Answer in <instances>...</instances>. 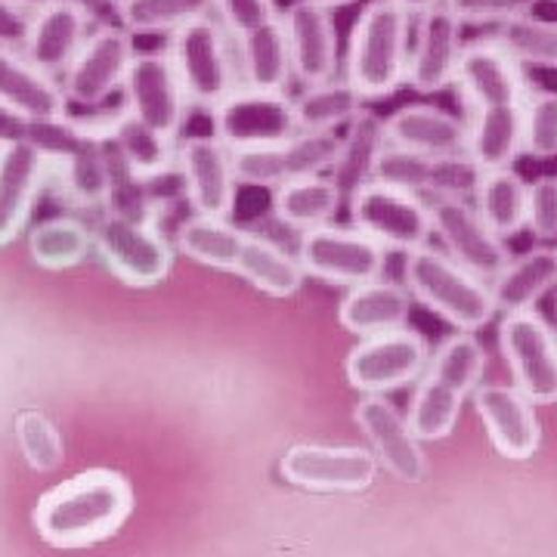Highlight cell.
I'll return each instance as SVG.
<instances>
[{"label":"cell","instance_id":"1","mask_svg":"<svg viewBox=\"0 0 557 557\" xmlns=\"http://www.w3.org/2000/svg\"><path fill=\"white\" fill-rule=\"evenodd\" d=\"M131 515H134L131 483L119 471L94 468L47 490L32 520L47 545L75 552L115 536Z\"/></svg>","mask_w":557,"mask_h":557},{"label":"cell","instance_id":"24","mask_svg":"<svg viewBox=\"0 0 557 557\" xmlns=\"http://www.w3.org/2000/svg\"><path fill=\"white\" fill-rule=\"evenodd\" d=\"M465 121L440 109V106H403L391 119L384 121V139L391 146L409 149L428 159H456L465 156Z\"/></svg>","mask_w":557,"mask_h":557},{"label":"cell","instance_id":"33","mask_svg":"<svg viewBox=\"0 0 557 557\" xmlns=\"http://www.w3.org/2000/svg\"><path fill=\"white\" fill-rule=\"evenodd\" d=\"M245 236H248V230L236 226L230 218L193 214V218H186L177 226L174 248H177L180 255L201 263V267L236 273V260H239Z\"/></svg>","mask_w":557,"mask_h":557},{"label":"cell","instance_id":"42","mask_svg":"<svg viewBox=\"0 0 557 557\" xmlns=\"http://www.w3.org/2000/svg\"><path fill=\"white\" fill-rule=\"evenodd\" d=\"M440 161L443 159H428V156H418V152L384 143V149L375 159V168H372V180L428 199V196H437Z\"/></svg>","mask_w":557,"mask_h":557},{"label":"cell","instance_id":"41","mask_svg":"<svg viewBox=\"0 0 557 557\" xmlns=\"http://www.w3.org/2000/svg\"><path fill=\"white\" fill-rule=\"evenodd\" d=\"M502 50H508L520 65H536V69H557V22L539 20V16H518L511 22H502L493 32Z\"/></svg>","mask_w":557,"mask_h":557},{"label":"cell","instance_id":"53","mask_svg":"<svg viewBox=\"0 0 557 557\" xmlns=\"http://www.w3.org/2000/svg\"><path fill=\"white\" fill-rule=\"evenodd\" d=\"M7 3H13L16 10L28 13V16H35V13H40V10H44V7H50L53 0H7Z\"/></svg>","mask_w":557,"mask_h":557},{"label":"cell","instance_id":"16","mask_svg":"<svg viewBox=\"0 0 557 557\" xmlns=\"http://www.w3.org/2000/svg\"><path fill=\"white\" fill-rule=\"evenodd\" d=\"M278 471L288 483L313 493H362L379 478V458L359 446H292Z\"/></svg>","mask_w":557,"mask_h":557},{"label":"cell","instance_id":"15","mask_svg":"<svg viewBox=\"0 0 557 557\" xmlns=\"http://www.w3.org/2000/svg\"><path fill=\"white\" fill-rule=\"evenodd\" d=\"M121 90H124L127 112H134L164 137H177L183 121L189 115V100H186V90L180 84L177 69L168 57V50L137 53Z\"/></svg>","mask_w":557,"mask_h":557},{"label":"cell","instance_id":"26","mask_svg":"<svg viewBox=\"0 0 557 557\" xmlns=\"http://www.w3.org/2000/svg\"><path fill=\"white\" fill-rule=\"evenodd\" d=\"M409 317H412V295L406 282L384 276L347 288V295L338 304L341 329L357 338H372L403 329L409 325Z\"/></svg>","mask_w":557,"mask_h":557},{"label":"cell","instance_id":"11","mask_svg":"<svg viewBox=\"0 0 557 557\" xmlns=\"http://www.w3.org/2000/svg\"><path fill=\"white\" fill-rule=\"evenodd\" d=\"M341 152V134H310L300 131L285 143L251 146L233 152V168L239 186L276 189L298 177H319L335 168Z\"/></svg>","mask_w":557,"mask_h":557},{"label":"cell","instance_id":"40","mask_svg":"<svg viewBox=\"0 0 557 557\" xmlns=\"http://www.w3.org/2000/svg\"><path fill=\"white\" fill-rule=\"evenodd\" d=\"M214 0H124L121 16L131 35H174L189 22L211 16Z\"/></svg>","mask_w":557,"mask_h":557},{"label":"cell","instance_id":"45","mask_svg":"<svg viewBox=\"0 0 557 557\" xmlns=\"http://www.w3.org/2000/svg\"><path fill=\"white\" fill-rule=\"evenodd\" d=\"M16 440L25 453V461L35 471H53L62 461V437L57 424L40 412H20L16 418Z\"/></svg>","mask_w":557,"mask_h":557},{"label":"cell","instance_id":"6","mask_svg":"<svg viewBox=\"0 0 557 557\" xmlns=\"http://www.w3.org/2000/svg\"><path fill=\"white\" fill-rule=\"evenodd\" d=\"M431 357H434L431 341L416 329L403 325L384 335L359 338L347 354L344 372L350 387L362 397H387L421 381Z\"/></svg>","mask_w":557,"mask_h":557},{"label":"cell","instance_id":"25","mask_svg":"<svg viewBox=\"0 0 557 557\" xmlns=\"http://www.w3.org/2000/svg\"><path fill=\"white\" fill-rule=\"evenodd\" d=\"M87 28L90 20L81 10H75L69 0H53L50 7L32 16L22 53L47 75H65V69L81 53L84 40L90 38Z\"/></svg>","mask_w":557,"mask_h":557},{"label":"cell","instance_id":"35","mask_svg":"<svg viewBox=\"0 0 557 557\" xmlns=\"http://www.w3.org/2000/svg\"><path fill=\"white\" fill-rule=\"evenodd\" d=\"M109 134L115 139L124 161L131 171L143 180H159L161 174L177 168V149L174 139L164 137L161 131L149 127L146 121L137 119L134 112H121L119 119L109 124Z\"/></svg>","mask_w":557,"mask_h":557},{"label":"cell","instance_id":"20","mask_svg":"<svg viewBox=\"0 0 557 557\" xmlns=\"http://www.w3.org/2000/svg\"><path fill=\"white\" fill-rule=\"evenodd\" d=\"M354 418L372 446V456L379 458V465H384V471H391L399 483H421L424 468H428L421 440L409 428V418L403 416L391 399L362 397Z\"/></svg>","mask_w":557,"mask_h":557},{"label":"cell","instance_id":"50","mask_svg":"<svg viewBox=\"0 0 557 557\" xmlns=\"http://www.w3.org/2000/svg\"><path fill=\"white\" fill-rule=\"evenodd\" d=\"M69 3L81 10L97 28H124V16H121L124 0H69Z\"/></svg>","mask_w":557,"mask_h":557},{"label":"cell","instance_id":"43","mask_svg":"<svg viewBox=\"0 0 557 557\" xmlns=\"http://www.w3.org/2000/svg\"><path fill=\"white\" fill-rule=\"evenodd\" d=\"M523 156L557 159V90H536L523 102Z\"/></svg>","mask_w":557,"mask_h":557},{"label":"cell","instance_id":"23","mask_svg":"<svg viewBox=\"0 0 557 557\" xmlns=\"http://www.w3.org/2000/svg\"><path fill=\"white\" fill-rule=\"evenodd\" d=\"M47 180V161L28 143L0 146V248L20 239Z\"/></svg>","mask_w":557,"mask_h":557},{"label":"cell","instance_id":"32","mask_svg":"<svg viewBox=\"0 0 557 557\" xmlns=\"http://www.w3.org/2000/svg\"><path fill=\"white\" fill-rule=\"evenodd\" d=\"M344 201L347 199L332 177H298L273 189V214L282 226L304 233L335 223Z\"/></svg>","mask_w":557,"mask_h":557},{"label":"cell","instance_id":"3","mask_svg":"<svg viewBox=\"0 0 557 557\" xmlns=\"http://www.w3.org/2000/svg\"><path fill=\"white\" fill-rule=\"evenodd\" d=\"M403 278L416 304L431 310L456 332H478L496 317L490 282L465 270L431 242L406 255Z\"/></svg>","mask_w":557,"mask_h":557},{"label":"cell","instance_id":"21","mask_svg":"<svg viewBox=\"0 0 557 557\" xmlns=\"http://www.w3.org/2000/svg\"><path fill=\"white\" fill-rule=\"evenodd\" d=\"M285 38H288V53L295 65V78L307 87L335 78L338 72V32H335V16L329 7L319 0H295L285 16Z\"/></svg>","mask_w":557,"mask_h":557},{"label":"cell","instance_id":"55","mask_svg":"<svg viewBox=\"0 0 557 557\" xmlns=\"http://www.w3.org/2000/svg\"><path fill=\"white\" fill-rule=\"evenodd\" d=\"M555 335H557V304H555Z\"/></svg>","mask_w":557,"mask_h":557},{"label":"cell","instance_id":"34","mask_svg":"<svg viewBox=\"0 0 557 557\" xmlns=\"http://www.w3.org/2000/svg\"><path fill=\"white\" fill-rule=\"evenodd\" d=\"M527 189L530 183L518 171H486L474 193V208L498 239H515L527 230Z\"/></svg>","mask_w":557,"mask_h":557},{"label":"cell","instance_id":"38","mask_svg":"<svg viewBox=\"0 0 557 557\" xmlns=\"http://www.w3.org/2000/svg\"><path fill=\"white\" fill-rule=\"evenodd\" d=\"M350 131L341 137V152L335 168H332V180L341 186L344 199H350L357 193L362 183L372 180V168H375V159L384 149V121L362 109L357 119L347 124Z\"/></svg>","mask_w":557,"mask_h":557},{"label":"cell","instance_id":"36","mask_svg":"<svg viewBox=\"0 0 557 557\" xmlns=\"http://www.w3.org/2000/svg\"><path fill=\"white\" fill-rule=\"evenodd\" d=\"M366 109V100L347 78H332L310 84L295 100V119L300 131L310 134H335L347 127Z\"/></svg>","mask_w":557,"mask_h":557},{"label":"cell","instance_id":"7","mask_svg":"<svg viewBox=\"0 0 557 557\" xmlns=\"http://www.w3.org/2000/svg\"><path fill=\"white\" fill-rule=\"evenodd\" d=\"M94 251L106 270L131 288H156L174 270L177 248L161 233L159 223L102 214L94 223Z\"/></svg>","mask_w":557,"mask_h":557},{"label":"cell","instance_id":"27","mask_svg":"<svg viewBox=\"0 0 557 557\" xmlns=\"http://www.w3.org/2000/svg\"><path fill=\"white\" fill-rule=\"evenodd\" d=\"M0 109H10L22 119H57L69 115V97L62 81L25 60L22 50L0 47Z\"/></svg>","mask_w":557,"mask_h":557},{"label":"cell","instance_id":"37","mask_svg":"<svg viewBox=\"0 0 557 557\" xmlns=\"http://www.w3.org/2000/svg\"><path fill=\"white\" fill-rule=\"evenodd\" d=\"M90 251H94V226L69 214L40 220L28 233V255L40 270H50V273L78 267Z\"/></svg>","mask_w":557,"mask_h":557},{"label":"cell","instance_id":"12","mask_svg":"<svg viewBox=\"0 0 557 557\" xmlns=\"http://www.w3.org/2000/svg\"><path fill=\"white\" fill-rule=\"evenodd\" d=\"M214 137L236 149L251 146H273L300 134L295 119V100L276 90H255L239 84L218 109H211Z\"/></svg>","mask_w":557,"mask_h":557},{"label":"cell","instance_id":"17","mask_svg":"<svg viewBox=\"0 0 557 557\" xmlns=\"http://www.w3.org/2000/svg\"><path fill=\"white\" fill-rule=\"evenodd\" d=\"M137 57L134 35L124 28H97L84 40L81 53L62 75V90L69 102L100 106L119 87H124L127 69Z\"/></svg>","mask_w":557,"mask_h":557},{"label":"cell","instance_id":"49","mask_svg":"<svg viewBox=\"0 0 557 557\" xmlns=\"http://www.w3.org/2000/svg\"><path fill=\"white\" fill-rule=\"evenodd\" d=\"M28 25H32L28 13L0 0V47L3 50H22V44L28 38Z\"/></svg>","mask_w":557,"mask_h":557},{"label":"cell","instance_id":"52","mask_svg":"<svg viewBox=\"0 0 557 557\" xmlns=\"http://www.w3.org/2000/svg\"><path fill=\"white\" fill-rule=\"evenodd\" d=\"M394 3H397L406 16H421V13H428V10L440 7V0H394Z\"/></svg>","mask_w":557,"mask_h":557},{"label":"cell","instance_id":"48","mask_svg":"<svg viewBox=\"0 0 557 557\" xmlns=\"http://www.w3.org/2000/svg\"><path fill=\"white\" fill-rule=\"evenodd\" d=\"M527 230L539 239H557V177H539L527 189Z\"/></svg>","mask_w":557,"mask_h":557},{"label":"cell","instance_id":"31","mask_svg":"<svg viewBox=\"0 0 557 557\" xmlns=\"http://www.w3.org/2000/svg\"><path fill=\"white\" fill-rule=\"evenodd\" d=\"M236 60H239V78L245 81V87L285 94L288 81L295 78V65L288 53L282 16L236 38Z\"/></svg>","mask_w":557,"mask_h":557},{"label":"cell","instance_id":"13","mask_svg":"<svg viewBox=\"0 0 557 557\" xmlns=\"http://www.w3.org/2000/svg\"><path fill=\"white\" fill-rule=\"evenodd\" d=\"M428 205H431L434 236L440 239V248L453 260H458L465 270L490 282L511 260L508 242L498 239L496 233L483 223L471 199L428 196Z\"/></svg>","mask_w":557,"mask_h":557},{"label":"cell","instance_id":"19","mask_svg":"<svg viewBox=\"0 0 557 557\" xmlns=\"http://www.w3.org/2000/svg\"><path fill=\"white\" fill-rule=\"evenodd\" d=\"M461 22L446 10L434 7L418 16L416 40L409 47L406 84L416 94H443L456 84L458 57H461Z\"/></svg>","mask_w":557,"mask_h":557},{"label":"cell","instance_id":"30","mask_svg":"<svg viewBox=\"0 0 557 557\" xmlns=\"http://www.w3.org/2000/svg\"><path fill=\"white\" fill-rule=\"evenodd\" d=\"M236 276L267 298H295L304 288V267L298 255L260 233H248L236 260Z\"/></svg>","mask_w":557,"mask_h":557},{"label":"cell","instance_id":"5","mask_svg":"<svg viewBox=\"0 0 557 557\" xmlns=\"http://www.w3.org/2000/svg\"><path fill=\"white\" fill-rule=\"evenodd\" d=\"M168 57L177 69L189 106L218 109L239 87L236 38L218 16H201L171 35Z\"/></svg>","mask_w":557,"mask_h":557},{"label":"cell","instance_id":"22","mask_svg":"<svg viewBox=\"0 0 557 557\" xmlns=\"http://www.w3.org/2000/svg\"><path fill=\"white\" fill-rule=\"evenodd\" d=\"M474 409L502 458L523 461L539 449L542 428L536 406L515 384H480L474 391Z\"/></svg>","mask_w":557,"mask_h":557},{"label":"cell","instance_id":"2","mask_svg":"<svg viewBox=\"0 0 557 557\" xmlns=\"http://www.w3.org/2000/svg\"><path fill=\"white\" fill-rule=\"evenodd\" d=\"M486 372V350L474 332H453L440 341L428 372L421 375L416 397L409 403V428L424 443L449 437L456 431L465 399L474 391Z\"/></svg>","mask_w":557,"mask_h":557},{"label":"cell","instance_id":"9","mask_svg":"<svg viewBox=\"0 0 557 557\" xmlns=\"http://www.w3.org/2000/svg\"><path fill=\"white\" fill-rule=\"evenodd\" d=\"M295 255L307 278H319L338 288H357L384 276L391 251H384L379 242L359 233L357 226L329 223L317 230H304Z\"/></svg>","mask_w":557,"mask_h":557},{"label":"cell","instance_id":"14","mask_svg":"<svg viewBox=\"0 0 557 557\" xmlns=\"http://www.w3.org/2000/svg\"><path fill=\"white\" fill-rule=\"evenodd\" d=\"M177 171L183 180V199L193 214L230 218L236 211L239 180L233 168V149L223 146L214 134L186 137L177 149Z\"/></svg>","mask_w":557,"mask_h":557},{"label":"cell","instance_id":"18","mask_svg":"<svg viewBox=\"0 0 557 557\" xmlns=\"http://www.w3.org/2000/svg\"><path fill=\"white\" fill-rule=\"evenodd\" d=\"M456 84L471 109L490 106H523L533 94L527 84V72L508 50H502L493 38L471 40L461 47Z\"/></svg>","mask_w":557,"mask_h":557},{"label":"cell","instance_id":"28","mask_svg":"<svg viewBox=\"0 0 557 557\" xmlns=\"http://www.w3.org/2000/svg\"><path fill=\"white\" fill-rule=\"evenodd\" d=\"M465 156L478 164L480 171H505L523 152V106H490L471 109V119L465 121Z\"/></svg>","mask_w":557,"mask_h":557},{"label":"cell","instance_id":"47","mask_svg":"<svg viewBox=\"0 0 557 557\" xmlns=\"http://www.w3.org/2000/svg\"><path fill=\"white\" fill-rule=\"evenodd\" d=\"M214 13L233 38L278 20L276 0H214Z\"/></svg>","mask_w":557,"mask_h":557},{"label":"cell","instance_id":"4","mask_svg":"<svg viewBox=\"0 0 557 557\" xmlns=\"http://www.w3.org/2000/svg\"><path fill=\"white\" fill-rule=\"evenodd\" d=\"M409 20L394 0L362 7L347 40V81L362 100H384L406 84L409 72Z\"/></svg>","mask_w":557,"mask_h":557},{"label":"cell","instance_id":"54","mask_svg":"<svg viewBox=\"0 0 557 557\" xmlns=\"http://www.w3.org/2000/svg\"><path fill=\"white\" fill-rule=\"evenodd\" d=\"M322 7H329V10H341V7H350V3H357V0H319Z\"/></svg>","mask_w":557,"mask_h":557},{"label":"cell","instance_id":"10","mask_svg":"<svg viewBox=\"0 0 557 557\" xmlns=\"http://www.w3.org/2000/svg\"><path fill=\"white\" fill-rule=\"evenodd\" d=\"M498 350L511 384L533 406L557 403V335L536 310L508 313L498 322Z\"/></svg>","mask_w":557,"mask_h":557},{"label":"cell","instance_id":"44","mask_svg":"<svg viewBox=\"0 0 557 557\" xmlns=\"http://www.w3.org/2000/svg\"><path fill=\"white\" fill-rule=\"evenodd\" d=\"M90 131L72 121L69 115H57V119H28V131H25V143L38 152L47 164H62L65 159L75 156L84 137Z\"/></svg>","mask_w":557,"mask_h":557},{"label":"cell","instance_id":"39","mask_svg":"<svg viewBox=\"0 0 557 557\" xmlns=\"http://www.w3.org/2000/svg\"><path fill=\"white\" fill-rule=\"evenodd\" d=\"M62 193L78 208H102L109 196V164L102 152L100 131H90L84 143L75 149L72 159L57 164Z\"/></svg>","mask_w":557,"mask_h":557},{"label":"cell","instance_id":"46","mask_svg":"<svg viewBox=\"0 0 557 557\" xmlns=\"http://www.w3.org/2000/svg\"><path fill=\"white\" fill-rule=\"evenodd\" d=\"M539 0H446L443 7L461 25H502V22L530 16Z\"/></svg>","mask_w":557,"mask_h":557},{"label":"cell","instance_id":"51","mask_svg":"<svg viewBox=\"0 0 557 557\" xmlns=\"http://www.w3.org/2000/svg\"><path fill=\"white\" fill-rule=\"evenodd\" d=\"M25 131H28V119H22L10 109H0V146L25 143Z\"/></svg>","mask_w":557,"mask_h":557},{"label":"cell","instance_id":"29","mask_svg":"<svg viewBox=\"0 0 557 557\" xmlns=\"http://www.w3.org/2000/svg\"><path fill=\"white\" fill-rule=\"evenodd\" d=\"M557 285V248H533L511 258L496 276L490 278V292L496 313H523L536 310V304Z\"/></svg>","mask_w":557,"mask_h":557},{"label":"cell","instance_id":"8","mask_svg":"<svg viewBox=\"0 0 557 557\" xmlns=\"http://www.w3.org/2000/svg\"><path fill=\"white\" fill-rule=\"evenodd\" d=\"M347 205L354 226L372 242H379L384 251L409 255L434 236L431 205L416 193L369 180L347 199Z\"/></svg>","mask_w":557,"mask_h":557}]
</instances>
